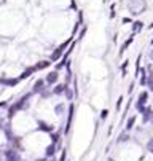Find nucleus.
<instances>
[{"instance_id": "f257e3e1", "label": "nucleus", "mask_w": 153, "mask_h": 161, "mask_svg": "<svg viewBox=\"0 0 153 161\" xmlns=\"http://www.w3.org/2000/svg\"><path fill=\"white\" fill-rule=\"evenodd\" d=\"M128 8L132 15H140V13H143V10L147 8V3H145V0H129Z\"/></svg>"}, {"instance_id": "f03ea898", "label": "nucleus", "mask_w": 153, "mask_h": 161, "mask_svg": "<svg viewBox=\"0 0 153 161\" xmlns=\"http://www.w3.org/2000/svg\"><path fill=\"white\" fill-rule=\"evenodd\" d=\"M3 156H5V161H21V156L16 150L13 148H8L3 151Z\"/></svg>"}, {"instance_id": "7ed1b4c3", "label": "nucleus", "mask_w": 153, "mask_h": 161, "mask_svg": "<svg viewBox=\"0 0 153 161\" xmlns=\"http://www.w3.org/2000/svg\"><path fill=\"white\" fill-rule=\"evenodd\" d=\"M69 43H70V40H67V42H64V43L61 45V47H59V48L56 49V51L53 53V56H51V59H53V61H58V59L62 56V53H64V48H66Z\"/></svg>"}, {"instance_id": "20e7f679", "label": "nucleus", "mask_w": 153, "mask_h": 161, "mask_svg": "<svg viewBox=\"0 0 153 161\" xmlns=\"http://www.w3.org/2000/svg\"><path fill=\"white\" fill-rule=\"evenodd\" d=\"M58 78H59L58 70H53V72H50L48 75H46V83H48V85H54V83H58Z\"/></svg>"}, {"instance_id": "39448f33", "label": "nucleus", "mask_w": 153, "mask_h": 161, "mask_svg": "<svg viewBox=\"0 0 153 161\" xmlns=\"http://www.w3.org/2000/svg\"><path fill=\"white\" fill-rule=\"evenodd\" d=\"M43 88H45V80H37L35 85H34V89H32V93H43Z\"/></svg>"}, {"instance_id": "423d86ee", "label": "nucleus", "mask_w": 153, "mask_h": 161, "mask_svg": "<svg viewBox=\"0 0 153 161\" xmlns=\"http://www.w3.org/2000/svg\"><path fill=\"white\" fill-rule=\"evenodd\" d=\"M142 113H143V123L152 121V120H153V112H152L150 107H145V110H143Z\"/></svg>"}, {"instance_id": "0eeeda50", "label": "nucleus", "mask_w": 153, "mask_h": 161, "mask_svg": "<svg viewBox=\"0 0 153 161\" xmlns=\"http://www.w3.org/2000/svg\"><path fill=\"white\" fill-rule=\"evenodd\" d=\"M72 118H73V105L70 104V110H69V118H67V126H66V134H69V129H70V125H72Z\"/></svg>"}, {"instance_id": "6e6552de", "label": "nucleus", "mask_w": 153, "mask_h": 161, "mask_svg": "<svg viewBox=\"0 0 153 161\" xmlns=\"http://www.w3.org/2000/svg\"><path fill=\"white\" fill-rule=\"evenodd\" d=\"M38 129L40 131H45V132H53L54 128L51 126V125H46V123H43V121H38Z\"/></svg>"}, {"instance_id": "1a4fd4ad", "label": "nucleus", "mask_w": 153, "mask_h": 161, "mask_svg": "<svg viewBox=\"0 0 153 161\" xmlns=\"http://www.w3.org/2000/svg\"><path fill=\"white\" fill-rule=\"evenodd\" d=\"M66 88H67V85H58V86H56V88H54V89H53V93L59 96V94H62V93H66Z\"/></svg>"}, {"instance_id": "9d476101", "label": "nucleus", "mask_w": 153, "mask_h": 161, "mask_svg": "<svg viewBox=\"0 0 153 161\" xmlns=\"http://www.w3.org/2000/svg\"><path fill=\"white\" fill-rule=\"evenodd\" d=\"M54 153H56V145H54V144L46 147V156H53Z\"/></svg>"}, {"instance_id": "9b49d317", "label": "nucleus", "mask_w": 153, "mask_h": 161, "mask_svg": "<svg viewBox=\"0 0 153 161\" xmlns=\"http://www.w3.org/2000/svg\"><path fill=\"white\" fill-rule=\"evenodd\" d=\"M134 123H136V117H131V118L128 120V123H126V131L132 129V128H134Z\"/></svg>"}, {"instance_id": "f8f14e48", "label": "nucleus", "mask_w": 153, "mask_h": 161, "mask_svg": "<svg viewBox=\"0 0 153 161\" xmlns=\"http://www.w3.org/2000/svg\"><path fill=\"white\" fill-rule=\"evenodd\" d=\"M142 22L140 21H137V22H134V26H132V30H134V34H137V32H140L142 30Z\"/></svg>"}, {"instance_id": "ddd939ff", "label": "nucleus", "mask_w": 153, "mask_h": 161, "mask_svg": "<svg viewBox=\"0 0 153 161\" xmlns=\"http://www.w3.org/2000/svg\"><path fill=\"white\" fill-rule=\"evenodd\" d=\"M64 110H66V105H64V104H59V105H56V107H54V112H56L58 115H62Z\"/></svg>"}, {"instance_id": "4468645a", "label": "nucleus", "mask_w": 153, "mask_h": 161, "mask_svg": "<svg viewBox=\"0 0 153 161\" xmlns=\"http://www.w3.org/2000/svg\"><path fill=\"white\" fill-rule=\"evenodd\" d=\"M48 66H50L48 61H41L40 64H37V66H35V70H40V69H46Z\"/></svg>"}, {"instance_id": "2eb2a0df", "label": "nucleus", "mask_w": 153, "mask_h": 161, "mask_svg": "<svg viewBox=\"0 0 153 161\" xmlns=\"http://www.w3.org/2000/svg\"><path fill=\"white\" fill-rule=\"evenodd\" d=\"M131 42H132V37H131V38H129V40H126V42H124V45H123V48L120 49V54H123V53H124V49H126V48L129 47V45H131Z\"/></svg>"}, {"instance_id": "dca6fc26", "label": "nucleus", "mask_w": 153, "mask_h": 161, "mask_svg": "<svg viewBox=\"0 0 153 161\" xmlns=\"http://www.w3.org/2000/svg\"><path fill=\"white\" fill-rule=\"evenodd\" d=\"M128 139H129L128 132H123V134H120V136H118V140H120V142H126Z\"/></svg>"}, {"instance_id": "f3484780", "label": "nucleus", "mask_w": 153, "mask_h": 161, "mask_svg": "<svg viewBox=\"0 0 153 161\" xmlns=\"http://www.w3.org/2000/svg\"><path fill=\"white\" fill-rule=\"evenodd\" d=\"M64 94L67 96V99H69V100H72V97H73V93H72L70 89H69V86H67V88H66V93H64Z\"/></svg>"}, {"instance_id": "a211bd4d", "label": "nucleus", "mask_w": 153, "mask_h": 161, "mask_svg": "<svg viewBox=\"0 0 153 161\" xmlns=\"http://www.w3.org/2000/svg\"><path fill=\"white\" fill-rule=\"evenodd\" d=\"M147 85H148V89H150V91H153V78H150V77H148V80H147Z\"/></svg>"}, {"instance_id": "6ab92c4d", "label": "nucleus", "mask_w": 153, "mask_h": 161, "mask_svg": "<svg viewBox=\"0 0 153 161\" xmlns=\"http://www.w3.org/2000/svg\"><path fill=\"white\" fill-rule=\"evenodd\" d=\"M147 148H148V151H152V153H153V139H150V140H148V144H147Z\"/></svg>"}, {"instance_id": "aec40b11", "label": "nucleus", "mask_w": 153, "mask_h": 161, "mask_svg": "<svg viewBox=\"0 0 153 161\" xmlns=\"http://www.w3.org/2000/svg\"><path fill=\"white\" fill-rule=\"evenodd\" d=\"M59 137H61V136H59V132H58V134H53V136H51V140H53V144H56V142L59 140Z\"/></svg>"}, {"instance_id": "412c9836", "label": "nucleus", "mask_w": 153, "mask_h": 161, "mask_svg": "<svg viewBox=\"0 0 153 161\" xmlns=\"http://www.w3.org/2000/svg\"><path fill=\"white\" fill-rule=\"evenodd\" d=\"M107 115H109V110H102V113H101L102 118H107Z\"/></svg>"}, {"instance_id": "4be33fe9", "label": "nucleus", "mask_w": 153, "mask_h": 161, "mask_svg": "<svg viewBox=\"0 0 153 161\" xmlns=\"http://www.w3.org/2000/svg\"><path fill=\"white\" fill-rule=\"evenodd\" d=\"M148 72H150V78H153V64L148 66Z\"/></svg>"}, {"instance_id": "5701e85b", "label": "nucleus", "mask_w": 153, "mask_h": 161, "mask_svg": "<svg viewBox=\"0 0 153 161\" xmlns=\"http://www.w3.org/2000/svg\"><path fill=\"white\" fill-rule=\"evenodd\" d=\"M121 102H123V97H120L118 102H117V109H118V110H120V107H121Z\"/></svg>"}, {"instance_id": "b1692460", "label": "nucleus", "mask_w": 153, "mask_h": 161, "mask_svg": "<svg viewBox=\"0 0 153 161\" xmlns=\"http://www.w3.org/2000/svg\"><path fill=\"white\" fill-rule=\"evenodd\" d=\"M59 161H66V151H62V155H61V160Z\"/></svg>"}, {"instance_id": "393cba45", "label": "nucleus", "mask_w": 153, "mask_h": 161, "mask_svg": "<svg viewBox=\"0 0 153 161\" xmlns=\"http://www.w3.org/2000/svg\"><path fill=\"white\" fill-rule=\"evenodd\" d=\"M3 105H5V102H0V107H3Z\"/></svg>"}, {"instance_id": "a878e982", "label": "nucleus", "mask_w": 153, "mask_h": 161, "mask_svg": "<svg viewBox=\"0 0 153 161\" xmlns=\"http://www.w3.org/2000/svg\"><path fill=\"white\" fill-rule=\"evenodd\" d=\"M150 58H152V59H153V51H152V53H150Z\"/></svg>"}, {"instance_id": "bb28decb", "label": "nucleus", "mask_w": 153, "mask_h": 161, "mask_svg": "<svg viewBox=\"0 0 153 161\" xmlns=\"http://www.w3.org/2000/svg\"><path fill=\"white\" fill-rule=\"evenodd\" d=\"M109 161H113V160H112V158H109Z\"/></svg>"}, {"instance_id": "cd10ccee", "label": "nucleus", "mask_w": 153, "mask_h": 161, "mask_svg": "<svg viewBox=\"0 0 153 161\" xmlns=\"http://www.w3.org/2000/svg\"><path fill=\"white\" fill-rule=\"evenodd\" d=\"M150 27H153V22H152V24H150Z\"/></svg>"}, {"instance_id": "c85d7f7f", "label": "nucleus", "mask_w": 153, "mask_h": 161, "mask_svg": "<svg viewBox=\"0 0 153 161\" xmlns=\"http://www.w3.org/2000/svg\"><path fill=\"white\" fill-rule=\"evenodd\" d=\"M152 45H153V40H152Z\"/></svg>"}]
</instances>
